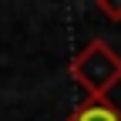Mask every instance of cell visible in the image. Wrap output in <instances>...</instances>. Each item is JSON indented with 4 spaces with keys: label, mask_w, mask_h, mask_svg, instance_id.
Instances as JSON below:
<instances>
[{
    "label": "cell",
    "mask_w": 121,
    "mask_h": 121,
    "mask_svg": "<svg viewBox=\"0 0 121 121\" xmlns=\"http://www.w3.org/2000/svg\"><path fill=\"white\" fill-rule=\"evenodd\" d=\"M98 10L108 20H121V0H114V4H111V0H98Z\"/></svg>",
    "instance_id": "3957f363"
},
{
    "label": "cell",
    "mask_w": 121,
    "mask_h": 121,
    "mask_svg": "<svg viewBox=\"0 0 121 121\" xmlns=\"http://www.w3.org/2000/svg\"><path fill=\"white\" fill-rule=\"evenodd\" d=\"M67 71L87 98H108V91L121 84V54L108 40L94 37L71 57Z\"/></svg>",
    "instance_id": "6da1fadb"
},
{
    "label": "cell",
    "mask_w": 121,
    "mask_h": 121,
    "mask_svg": "<svg viewBox=\"0 0 121 121\" xmlns=\"http://www.w3.org/2000/svg\"><path fill=\"white\" fill-rule=\"evenodd\" d=\"M64 121H121V108H114V101L108 98H87Z\"/></svg>",
    "instance_id": "7a4b0ae2"
}]
</instances>
